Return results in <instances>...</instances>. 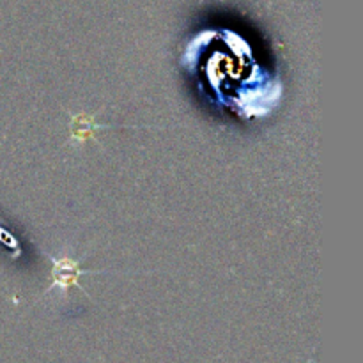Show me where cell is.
Returning <instances> with one entry per match:
<instances>
[{
    "label": "cell",
    "instance_id": "cell-1",
    "mask_svg": "<svg viewBox=\"0 0 363 363\" xmlns=\"http://www.w3.org/2000/svg\"><path fill=\"white\" fill-rule=\"evenodd\" d=\"M46 257L52 261V286H50L48 291L52 289H60L67 291L69 287H78L80 291V277L82 275H94V273H106V272H85V269L80 268V262L74 261L71 257H52L50 254H46ZM85 293V291H84Z\"/></svg>",
    "mask_w": 363,
    "mask_h": 363
},
{
    "label": "cell",
    "instance_id": "cell-2",
    "mask_svg": "<svg viewBox=\"0 0 363 363\" xmlns=\"http://www.w3.org/2000/svg\"><path fill=\"white\" fill-rule=\"evenodd\" d=\"M99 128H108L105 124H96L94 119L87 113H78L71 119V137L78 142H85V140H91L94 137L96 130Z\"/></svg>",
    "mask_w": 363,
    "mask_h": 363
}]
</instances>
